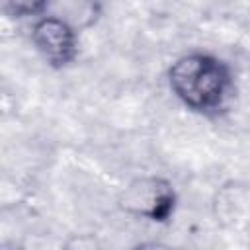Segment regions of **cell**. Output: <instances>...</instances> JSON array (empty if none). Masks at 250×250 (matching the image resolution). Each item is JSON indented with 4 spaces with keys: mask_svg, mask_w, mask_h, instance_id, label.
Here are the masks:
<instances>
[{
    "mask_svg": "<svg viewBox=\"0 0 250 250\" xmlns=\"http://www.w3.org/2000/svg\"><path fill=\"white\" fill-rule=\"evenodd\" d=\"M168 82L182 104L207 113L223 105L230 90V70L213 55L189 53L170 66Z\"/></svg>",
    "mask_w": 250,
    "mask_h": 250,
    "instance_id": "6da1fadb",
    "label": "cell"
},
{
    "mask_svg": "<svg viewBox=\"0 0 250 250\" xmlns=\"http://www.w3.org/2000/svg\"><path fill=\"white\" fill-rule=\"evenodd\" d=\"M119 203L127 213L162 223L174 211L176 193L162 178H139L125 188Z\"/></svg>",
    "mask_w": 250,
    "mask_h": 250,
    "instance_id": "7a4b0ae2",
    "label": "cell"
},
{
    "mask_svg": "<svg viewBox=\"0 0 250 250\" xmlns=\"http://www.w3.org/2000/svg\"><path fill=\"white\" fill-rule=\"evenodd\" d=\"M33 45L45 61L57 68L66 66L76 57V33L72 25L55 16H45L35 21L31 31Z\"/></svg>",
    "mask_w": 250,
    "mask_h": 250,
    "instance_id": "3957f363",
    "label": "cell"
},
{
    "mask_svg": "<svg viewBox=\"0 0 250 250\" xmlns=\"http://www.w3.org/2000/svg\"><path fill=\"white\" fill-rule=\"evenodd\" d=\"M47 0H2V12L10 18H25L43 12Z\"/></svg>",
    "mask_w": 250,
    "mask_h": 250,
    "instance_id": "277c9868",
    "label": "cell"
}]
</instances>
